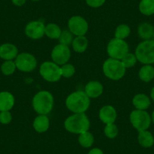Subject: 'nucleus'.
I'll return each mask as SVG.
<instances>
[{
  "mask_svg": "<svg viewBox=\"0 0 154 154\" xmlns=\"http://www.w3.org/2000/svg\"><path fill=\"white\" fill-rule=\"evenodd\" d=\"M67 109L74 113H83L89 108L90 98L84 91H76L67 96L65 101Z\"/></svg>",
  "mask_w": 154,
  "mask_h": 154,
  "instance_id": "f257e3e1",
  "label": "nucleus"
},
{
  "mask_svg": "<svg viewBox=\"0 0 154 154\" xmlns=\"http://www.w3.org/2000/svg\"><path fill=\"white\" fill-rule=\"evenodd\" d=\"M64 128L72 134H80L89 130V119L85 112L74 113L66 118L64 122Z\"/></svg>",
  "mask_w": 154,
  "mask_h": 154,
  "instance_id": "f03ea898",
  "label": "nucleus"
},
{
  "mask_svg": "<svg viewBox=\"0 0 154 154\" xmlns=\"http://www.w3.org/2000/svg\"><path fill=\"white\" fill-rule=\"evenodd\" d=\"M32 108L38 115H48L54 106V97L48 91H40L34 95Z\"/></svg>",
  "mask_w": 154,
  "mask_h": 154,
  "instance_id": "7ed1b4c3",
  "label": "nucleus"
},
{
  "mask_svg": "<svg viewBox=\"0 0 154 154\" xmlns=\"http://www.w3.org/2000/svg\"><path fill=\"white\" fill-rule=\"evenodd\" d=\"M103 72L105 76L111 80L117 81L124 77L126 68L120 60L109 58L106 59L103 64Z\"/></svg>",
  "mask_w": 154,
  "mask_h": 154,
  "instance_id": "20e7f679",
  "label": "nucleus"
},
{
  "mask_svg": "<svg viewBox=\"0 0 154 154\" xmlns=\"http://www.w3.org/2000/svg\"><path fill=\"white\" fill-rule=\"evenodd\" d=\"M137 61L143 64H154V41L152 39L140 42L134 52Z\"/></svg>",
  "mask_w": 154,
  "mask_h": 154,
  "instance_id": "39448f33",
  "label": "nucleus"
},
{
  "mask_svg": "<svg viewBox=\"0 0 154 154\" xmlns=\"http://www.w3.org/2000/svg\"><path fill=\"white\" fill-rule=\"evenodd\" d=\"M129 120L131 125L137 131L148 130L152 123L151 115L146 110L134 109L131 111L129 116Z\"/></svg>",
  "mask_w": 154,
  "mask_h": 154,
  "instance_id": "423d86ee",
  "label": "nucleus"
},
{
  "mask_svg": "<svg viewBox=\"0 0 154 154\" xmlns=\"http://www.w3.org/2000/svg\"><path fill=\"white\" fill-rule=\"evenodd\" d=\"M129 51L128 45L125 40L119 38H112L107 44L106 51L109 57L116 60H122Z\"/></svg>",
  "mask_w": 154,
  "mask_h": 154,
  "instance_id": "0eeeda50",
  "label": "nucleus"
},
{
  "mask_svg": "<svg viewBox=\"0 0 154 154\" xmlns=\"http://www.w3.org/2000/svg\"><path fill=\"white\" fill-rule=\"evenodd\" d=\"M39 73L45 81L49 82H56L61 78L60 66L51 61H45L41 64Z\"/></svg>",
  "mask_w": 154,
  "mask_h": 154,
  "instance_id": "6e6552de",
  "label": "nucleus"
},
{
  "mask_svg": "<svg viewBox=\"0 0 154 154\" xmlns=\"http://www.w3.org/2000/svg\"><path fill=\"white\" fill-rule=\"evenodd\" d=\"M14 62L17 69L24 72H32L37 66V60L35 56L27 52L18 54L14 59Z\"/></svg>",
  "mask_w": 154,
  "mask_h": 154,
  "instance_id": "1a4fd4ad",
  "label": "nucleus"
},
{
  "mask_svg": "<svg viewBox=\"0 0 154 154\" xmlns=\"http://www.w3.org/2000/svg\"><path fill=\"white\" fill-rule=\"evenodd\" d=\"M69 30L75 36L85 35L88 30V23L81 16H72L68 21Z\"/></svg>",
  "mask_w": 154,
  "mask_h": 154,
  "instance_id": "9d476101",
  "label": "nucleus"
},
{
  "mask_svg": "<svg viewBox=\"0 0 154 154\" xmlns=\"http://www.w3.org/2000/svg\"><path fill=\"white\" fill-rule=\"evenodd\" d=\"M51 59L57 65H63L67 63L71 57V51L69 46L59 43L51 51Z\"/></svg>",
  "mask_w": 154,
  "mask_h": 154,
  "instance_id": "9b49d317",
  "label": "nucleus"
},
{
  "mask_svg": "<svg viewBox=\"0 0 154 154\" xmlns=\"http://www.w3.org/2000/svg\"><path fill=\"white\" fill-rule=\"evenodd\" d=\"M45 25L41 20H33L26 24L25 33L32 39H39L45 35Z\"/></svg>",
  "mask_w": 154,
  "mask_h": 154,
  "instance_id": "f8f14e48",
  "label": "nucleus"
},
{
  "mask_svg": "<svg viewBox=\"0 0 154 154\" xmlns=\"http://www.w3.org/2000/svg\"><path fill=\"white\" fill-rule=\"evenodd\" d=\"M117 117V112L111 105H105L99 111V118L104 124L114 123Z\"/></svg>",
  "mask_w": 154,
  "mask_h": 154,
  "instance_id": "ddd939ff",
  "label": "nucleus"
},
{
  "mask_svg": "<svg viewBox=\"0 0 154 154\" xmlns=\"http://www.w3.org/2000/svg\"><path fill=\"white\" fill-rule=\"evenodd\" d=\"M18 55L17 46L11 43H4L0 45V57L4 60H13Z\"/></svg>",
  "mask_w": 154,
  "mask_h": 154,
  "instance_id": "4468645a",
  "label": "nucleus"
},
{
  "mask_svg": "<svg viewBox=\"0 0 154 154\" xmlns=\"http://www.w3.org/2000/svg\"><path fill=\"white\" fill-rule=\"evenodd\" d=\"M84 91L89 98H97L103 94V85L98 81H90L85 85Z\"/></svg>",
  "mask_w": 154,
  "mask_h": 154,
  "instance_id": "2eb2a0df",
  "label": "nucleus"
},
{
  "mask_svg": "<svg viewBox=\"0 0 154 154\" xmlns=\"http://www.w3.org/2000/svg\"><path fill=\"white\" fill-rule=\"evenodd\" d=\"M150 97L143 93L135 94L132 99V103L136 109L146 110L151 105Z\"/></svg>",
  "mask_w": 154,
  "mask_h": 154,
  "instance_id": "dca6fc26",
  "label": "nucleus"
},
{
  "mask_svg": "<svg viewBox=\"0 0 154 154\" xmlns=\"http://www.w3.org/2000/svg\"><path fill=\"white\" fill-rule=\"evenodd\" d=\"M14 97L9 91L0 92V112L10 111L14 105Z\"/></svg>",
  "mask_w": 154,
  "mask_h": 154,
  "instance_id": "f3484780",
  "label": "nucleus"
},
{
  "mask_svg": "<svg viewBox=\"0 0 154 154\" xmlns=\"http://www.w3.org/2000/svg\"><path fill=\"white\" fill-rule=\"evenodd\" d=\"M32 126L38 133L46 132L50 126V121L47 115H38L35 118Z\"/></svg>",
  "mask_w": 154,
  "mask_h": 154,
  "instance_id": "a211bd4d",
  "label": "nucleus"
},
{
  "mask_svg": "<svg viewBox=\"0 0 154 154\" xmlns=\"http://www.w3.org/2000/svg\"><path fill=\"white\" fill-rule=\"evenodd\" d=\"M154 33V26L148 22H143L140 23L137 27V34L141 39L149 40L152 39Z\"/></svg>",
  "mask_w": 154,
  "mask_h": 154,
  "instance_id": "6ab92c4d",
  "label": "nucleus"
},
{
  "mask_svg": "<svg viewBox=\"0 0 154 154\" xmlns=\"http://www.w3.org/2000/svg\"><path fill=\"white\" fill-rule=\"evenodd\" d=\"M138 143L143 148H150L154 145V136L148 130L138 131Z\"/></svg>",
  "mask_w": 154,
  "mask_h": 154,
  "instance_id": "aec40b11",
  "label": "nucleus"
},
{
  "mask_svg": "<svg viewBox=\"0 0 154 154\" xmlns=\"http://www.w3.org/2000/svg\"><path fill=\"white\" fill-rule=\"evenodd\" d=\"M138 76L142 82H151L154 79V66L152 64H143L139 69Z\"/></svg>",
  "mask_w": 154,
  "mask_h": 154,
  "instance_id": "412c9836",
  "label": "nucleus"
},
{
  "mask_svg": "<svg viewBox=\"0 0 154 154\" xmlns=\"http://www.w3.org/2000/svg\"><path fill=\"white\" fill-rule=\"evenodd\" d=\"M72 46L74 51L77 53H83L86 51L88 46V38L85 35L76 36L73 38Z\"/></svg>",
  "mask_w": 154,
  "mask_h": 154,
  "instance_id": "4be33fe9",
  "label": "nucleus"
},
{
  "mask_svg": "<svg viewBox=\"0 0 154 154\" xmlns=\"http://www.w3.org/2000/svg\"><path fill=\"white\" fill-rule=\"evenodd\" d=\"M139 11L145 16L154 14V0H140L139 3Z\"/></svg>",
  "mask_w": 154,
  "mask_h": 154,
  "instance_id": "5701e85b",
  "label": "nucleus"
},
{
  "mask_svg": "<svg viewBox=\"0 0 154 154\" xmlns=\"http://www.w3.org/2000/svg\"><path fill=\"white\" fill-rule=\"evenodd\" d=\"M61 32L60 27L56 23H50L45 26V35L51 39H58Z\"/></svg>",
  "mask_w": 154,
  "mask_h": 154,
  "instance_id": "b1692460",
  "label": "nucleus"
},
{
  "mask_svg": "<svg viewBox=\"0 0 154 154\" xmlns=\"http://www.w3.org/2000/svg\"><path fill=\"white\" fill-rule=\"evenodd\" d=\"M78 141L80 144L81 146L84 148H89L92 146L94 142V135L89 131H85V132L79 134Z\"/></svg>",
  "mask_w": 154,
  "mask_h": 154,
  "instance_id": "393cba45",
  "label": "nucleus"
},
{
  "mask_svg": "<svg viewBox=\"0 0 154 154\" xmlns=\"http://www.w3.org/2000/svg\"><path fill=\"white\" fill-rule=\"evenodd\" d=\"M131 33V29L129 26L126 24H120L116 27L115 30V38L125 40Z\"/></svg>",
  "mask_w": 154,
  "mask_h": 154,
  "instance_id": "a878e982",
  "label": "nucleus"
},
{
  "mask_svg": "<svg viewBox=\"0 0 154 154\" xmlns=\"http://www.w3.org/2000/svg\"><path fill=\"white\" fill-rule=\"evenodd\" d=\"M16 64L14 60H5L1 65V72L5 75H11L15 72Z\"/></svg>",
  "mask_w": 154,
  "mask_h": 154,
  "instance_id": "bb28decb",
  "label": "nucleus"
},
{
  "mask_svg": "<svg viewBox=\"0 0 154 154\" xmlns=\"http://www.w3.org/2000/svg\"><path fill=\"white\" fill-rule=\"evenodd\" d=\"M104 134L106 137L109 139H114L117 137L119 134V128L114 123L106 124L104 127Z\"/></svg>",
  "mask_w": 154,
  "mask_h": 154,
  "instance_id": "cd10ccee",
  "label": "nucleus"
},
{
  "mask_svg": "<svg viewBox=\"0 0 154 154\" xmlns=\"http://www.w3.org/2000/svg\"><path fill=\"white\" fill-rule=\"evenodd\" d=\"M59 42L61 45H66V46H69V45H71L73 41V34L70 32L69 30H63L61 32L60 37L58 38Z\"/></svg>",
  "mask_w": 154,
  "mask_h": 154,
  "instance_id": "c85d7f7f",
  "label": "nucleus"
},
{
  "mask_svg": "<svg viewBox=\"0 0 154 154\" xmlns=\"http://www.w3.org/2000/svg\"><path fill=\"white\" fill-rule=\"evenodd\" d=\"M121 61H122L124 66L127 69V68L133 67V66L136 64V63H137V57H136L135 54L128 52V54H126L123 57H122Z\"/></svg>",
  "mask_w": 154,
  "mask_h": 154,
  "instance_id": "c756f323",
  "label": "nucleus"
},
{
  "mask_svg": "<svg viewBox=\"0 0 154 154\" xmlns=\"http://www.w3.org/2000/svg\"><path fill=\"white\" fill-rule=\"evenodd\" d=\"M60 70H61L62 76L66 78V79L71 78L75 72V69L73 65L67 63L60 66Z\"/></svg>",
  "mask_w": 154,
  "mask_h": 154,
  "instance_id": "7c9ffc66",
  "label": "nucleus"
},
{
  "mask_svg": "<svg viewBox=\"0 0 154 154\" xmlns=\"http://www.w3.org/2000/svg\"><path fill=\"white\" fill-rule=\"evenodd\" d=\"M12 120V116L10 111L0 112V123L2 125H8Z\"/></svg>",
  "mask_w": 154,
  "mask_h": 154,
  "instance_id": "2f4dec72",
  "label": "nucleus"
},
{
  "mask_svg": "<svg viewBox=\"0 0 154 154\" xmlns=\"http://www.w3.org/2000/svg\"><path fill=\"white\" fill-rule=\"evenodd\" d=\"M88 6L91 8H99L105 3L106 0H85Z\"/></svg>",
  "mask_w": 154,
  "mask_h": 154,
  "instance_id": "473e14b6",
  "label": "nucleus"
},
{
  "mask_svg": "<svg viewBox=\"0 0 154 154\" xmlns=\"http://www.w3.org/2000/svg\"><path fill=\"white\" fill-rule=\"evenodd\" d=\"M88 154H103V150L100 148H92L91 149H90L89 152H88Z\"/></svg>",
  "mask_w": 154,
  "mask_h": 154,
  "instance_id": "72a5a7b5",
  "label": "nucleus"
},
{
  "mask_svg": "<svg viewBox=\"0 0 154 154\" xmlns=\"http://www.w3.org/2000/svg\"><path fill=\"white\" fill-rule=\"evenodd\" d=\"M26 0H11L12 3L16 6H22L25 4Z\"/></svg>",
  "mask_w": 154,
  "mask_h": 154,
  "instance_id": "f704fd0d",
  "label": "nucleus"
},
{
  "mask_svg": "<svg viewBox=\"0 0 154 154\" xmlns=\"http://www.w3.org/2000/svg\"><path fill=\"white\" fill-rule=\"evenodd\" d=\"M149 97H150L151 100L154 102V86L152 87V89H151V91H150V96H149Z\"/></svg>",
  "mask_w": 154,
  "mask_h": 154,
  "instance_id": "c9c22d12",
  "label": "nucleus"
},
{
  "mask_svg": "<svg viewBox=\"0 0 154 154\" xmlns=\"http://www.w3.org/2000/svg\"><path fill=\"white\" fill-rule=\"evenodd\" d=\"M151 119H152V122L154 124V109L152 111V114H151Z\"/></svg>",
  "mask_w": 154,
  "mask_h": 154,
  "instance_id": "e433bc0d",
  "label": "nucleus"
},
{
  "mask_svg": "<svg viewBox=\"0 0 154 154\" xmlns=\"http://www.w3.org/2000/svg\"><path fill=\"white\" fill-rule=\"evenodd\" d=\"M31 1H33V2H37V1H39V0H31Z\"/></svg>",
  "mask_w": 154,
  "mask_h": 154,
  "instance_id": "4c0bfd02",
  "label": "nucleus"
},
{
  "mask_svg": "<svg viewBox=\"0 0 154 154\" xmlns=\"http://www.w3.org/2000/svg\"><path fill=\"white\" fill-rule=\"evenodd\" d=\"M152 40L154 41V33H153V35H152Z\"/></svg>",
  "mask_w": 154,
  "mask_h": 154,
  "instance_id": "58836bf2",
  "label": "nucleus"
}]
</instances>
